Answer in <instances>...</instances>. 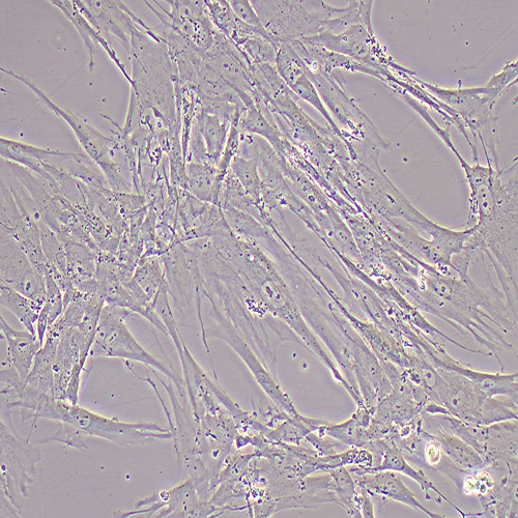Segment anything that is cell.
Listing matches in <instances>:
<instances>
[{"label":"cell","mask_w":518,"mask_h":518,"mask_svg":"<svg viewBox=\"0 0 518 518\" xmlns=\"http://www.w3.org/2000/svg\"><path fill=\"white\" fill-rule=\"evenodd\" d=\"M132 311L105 304L102 309L90 358H114L135 361L159 370L177 385L182 398H186L185 381L177 372L143 349L126 326ZM188 397V396H187Z\"/></svg>","instance_id":"4"},{"label":"cell","mask_w":518,"mask_h":518,"mask_svg":"<svg viewBox=\"0 0 518 518\" xmlns=\"http://www.w3.org/2000/svg\"><path fill=\"white\" fill-rule=\"evenodd\" d=\"M517 420L486 425V438L481 457L489 468L503 462L507 468H517Z\"/></svg>","instance_id":"12"},{"label":"cell","mask_w":518,"mask_h":518,"mask_svg":"<svg viewBox=\"0 0 518 518\" xmlns=\"http://www.w3.org/2000/svg\"><path fill=\"white\" fill-rule=\"evenodd\" d=\"M364 449L368 450L373 456V466L367 469L354 468L351 473H374L380 471H392L404 474L413 480L417 481L425 494V500H433L430 496V491H434L440 498L449 503L460 515L467 517V513L460 510L458 506L451 502L444 496L436 487L433 481H430L427 476L421 471L416 470L407 462V458L396 445L388 440L382 439L368 443Z\"/></svg>","instance_id":"9"},{"label":"cell","mask_w":518,"mask_h":518,"mask_svg":"<svg viewBox=\"0 0 518 518\" xmlns=\"http://www.w3.org/2000/svg\"><path fill=\"white\" fill-rule=\"evenodd\" d=\"M509 475L492 491L479 499L484 511L467 513V517H517V468L508 469Z\"/></svg>","instance_id":"15"},{"label":"cell","mask_w":518,"mask_h":518,"mask_svg":"<svg viewBox=\"0 0 518 518\" xmlns=\"http://www.w3.org/2000/svg\"><path fill=\"white\" fill-rule=\"evenodd\" d=\"M238 47L252 66L261 64L275 66L278 48L270 39L255 36Z\"/></svg>","instance_id":"25"},{"label":"cell","mask_w":518,"mask_h":518,"mask_svg":"<svg viewBox=\"0 0 518 518\" xmlns=\"http://www.w3.org/2000/svg\"><path fill=\"white\" fill-rule=\"evenodd\" d=\"M332 476V491L337 497V505L341 506L349 515L361 517L356 503L357 486L347 467H340L329 472Z\"/></svg>","instance_id":"23"},{"label":"cell","mask_w":518,"mask_h":518,"mask_svg":"<svg viewBox=\"0 0 518 518\" xmlns=\"http://www.w3.org/2000/svg\"><path fill=\"white\" fill-rule=\"evenodd\" d=\"M425 430L433 435L441 445L443 453L457 468L467 472L488 469L489 466L480 454L450 431L433 424H424Z\"/></svg>","instance_id":"14"},{"label":"cell","mask_w":518,"mask_h":518,"mask_svg":"<svg viewBox=\"0 0 518 518\" xmlns=\"http://www.w3.org/2000/svg\"><path fill=\"white\" fill-rule=\"evenodd\" d=\"M228 3L240 21L251 27H264L261 19H259L256 11L252 7L251 2H248V0H232V2Z\"/></svg>","instance_id":"30"},{"label":"cell","mask_w":518,"mask_h":518,"mask_svg":"<svg viewBox=\"0 0 518 518\" xmlns=\"http://www.w3.org/2000/svg\"><path fill=\"white\" fill-rule=\"evenodd\" d=\"M290 89L299 99L308 102L315 109H318L322 113L323 117L328 121L331 130L343 140L338 125L327 111L318 90H316L315 85L310 80L307 73L299 78Z\"/></svg>","instance_id":"26"},{"label":"cell","mask_w":518,"mask_h":518,"mask_svg":"<svg viewBox=\"0 0 518 518\" xmlns=\"http://www.w3.org/2000/svg\"><path fill=\"white\" fill-rule=\"evenodd\" d=\"M0 142H2V158L4 160H11L22 165L32 160H39L53 164V158L65 157L68 155V153L43 150L6 138L0 139Z\"/></svg>","instance_id":"22"},{"label":"cell","mask_w":518,"mask_h":518,"mask_svg":"<svg viewBox=\"0 0 518 518\" xmlns=\"http://www.w3.org/2000/svg\"><path fill=\"white\" fill-rule=\"evenodd\" d=\"M266 32L278 47L325 32L326 24L345 13L324 2H251Z\"/></svg>","instance_id":"3"},{"label":"cell","mask_w":518,"mask_h":518,"mask_svg":"<svg viewBox=\"0 0 518 518\" xmlns=\"http://www.w3.org/2000/svg\"><path fill=\"white\" fill-rule=\"evenodd\" d=\"M257 163L254 160H248L241 157H236L230 165L234 175L240 181L247 194L259 206V201H262L265 185L262 184L257 172Z\"/></svg>","instance_id":"24"},{"label":"cell","mask_w":518,"mask_h":518,"mask_svg":"<svg viewBox=\"0 0 518 518\" xmlns=\"http://www.w3.org/2000/svg\"><path fill=\"white\" fill-rule=\"evenodd\" d=\"M60 339L59 335L47 332L43 347L35 358L30 376L25 380L26 385L42 393L52 394L54 363Z\"/></svg>","instance_id":"17"},{"label":"cell","mask_w":518,"mask_h":518,"mask_svg":"<svg viewBox=\"0 0 518 518\" xmlns=\"http://www.w3.org/2000/svg\"><path fill=\"white\" fill-rule=\"evenodd\" d=\"M4 283L21 295L44 304L47 296L45 275L32 263L20 242L2 230V270Z\"/></svg>","instance_id":"8"},{"label":"cell","mask_w":518,"mask_h":518,"mask_svg":"<svg viewBox=\"0 0 518 518\" xmlns=\"http://www.w3.org/2000/svg\"><path fill=\"white\" fill-rule=\"evenodd\" d=\"M188 188L198 200L212 204L217 167L208 164L189 163L187 166Z\"/></svg>","instance_id":"21"},{"label":"cell","mask_w":518,"mask_h":518,"mask_svg":"<svg viewBox=\"0 0 518 518\" xmlns=\"http://www.w3.org/2000/svg\"><path fill=\"white\" fill-rule=\"evenodd\" d=\"M357 488L366 493L379 508L387 506L389 500L405 504L415 510L424 512L431 518H441L444 515L437 514L426 509L416 495L402 483L401 479L392 471H380L374 473H351Z\"/></svg>","instance_id":"10"},{"label":"cell","mask_w":518,"mask_h":518,"mask_svg":"<svg viewBox=\"0 0 518 518\" xmlns=\"http://www.w3.org/2000/svg\"><path fill=\"white\" fill-rule=\"evenodd\" d=\"M210 517L219 516L220 511L210 501L200 499L192 478L180 483L170 491H162L151 498L139 500L135 509L114 513L112 517Z\"/></svg>","instance_id":"6"},{"label":"cell","mask_w":518,"mask_h":518,"mask_svg":"<svg viewBox=\"0 0 518 518\" xmlns=\"http://www.w3.org/2000/svg\"><path fill=\"white\" fill-rule=\"evenodd\" d=\"M211 314L214 316L216 325L210 330H206L203 333L204 343L208 354L210 349L208 347L207 337H216L226 341L246 362L248 367L257 379V382L261 384L264 390L269 394L278 408L287 414L292 416H298L299 413L294 406L293 400L287 395L278 383L272 378L271 374L262 366L261 362L255 357L254 353L251 352L248 342L239 334L234 325L226 318V316L219 311L216 307L212 306Z\"/></svg>","instance_id":"7"},{"label":"cell","mask_w":518,"mask_h":518,"mask_svg":"<svg viewBox=\"0 0 518 518\" xmlns=\"http://www.w3.org/2000/svg\"><path fill=\"white\" fill-rule=\"evenodd\" d=\"M196 110L195 118L206 143L209 163L217 167L224 152L232 124L204 112L200 107Z\"/></svg>","instance_id":"18"},{"label":"cell","mask_w":518,"mask_h":518,"mask_svg":"<svg viewBox=\"0 0 518 518\" xmlns=\"http://www.w3.org/2000/svg\"><path fill=\"white\" fill-rule=\"evenodd\" d=\"M13 412L2 407L0 422V492H2V517H23L20 498L27 499L30 486L37 474V465L42 462L40 449L33 445L30 437L22 439L11 419Z\"/></svg>","instance_id":"2"},{"label":"cell","mask_w":518,"mask_h":518,"mask_svg":"<svg viewBox=\"0 0 518 518\" xmlns=\"http://www.w3.org/2000/svg\"><path fill=\"white\" fill-rule=\"evenodd\" d=\"M0 304L11 310L26 330L37 335L36 326L44 304L21 295L4 283H0Z\"/></svg>","instance_id":"19"},{"label":"cell","mask_w":518,"mask_h":518,"mask_svg":"<svg viewBox=\"0 0 518 518\" xmlns=\"http://www.w3.org/2000/svg\"><path fill=\"white\" fill-rule=\"evenodd\" d=\"M57 429L53 435L45 439L42 443L57 442L66 445L67 447L78 449L82 452H90L88 445H86V436L78 428L63 422H55Z\"/></svg>","instance_id":"28"},{"label":"cell","mask_w":518,"mask_h":518,"mask_svg":"<svg viewBox=\"0 0 518 518\" xmlns=\"http://www.w3.org/2000/svg\"><path fill=\"white\" fill-rule=\"evenodd\" d=\"M21 418L63 422L78 428L86 437H96L123 446L150 445L172 439L169 428L156 423H126L83 409L71 402L54 398L35 389L28 390L19 401Z\"/></svg>","instance_id":"1"},{"label":"cell","mask_w":518,"mask_h":518,"mask_svg":"<svg viewBox=\"0 0 518 518\" xmlns=\"http://www.w3.org/2000/svg\"><path fill=\"white\" fill-rule=\"evenodd\" d=\"M51 3L52 5L59 7L66 14L69 20L76 26L77 31L83 39L86 47H88L89 49L91 71H93L95 68L94 56L96 51V44H101L110 56V59L115 63V65H117L121 69L126 78L133 84L132 79L126 72L125 67L120 62V59L117 56V54H115V52L111 49L108 41L95 30V28L88 20L85 19V17L80 13L77 6L75 5V2Z\"/></svg>","instance_id":"16"},{"label":"cell","mask_w":518,"mask_h":518,"mask_svg":"<svg viewBox=\"0 0 518 518\" xmlns=\"http://www.w3.org/2000/svg\"><path fill=\"white\" fill-rule=\"evenodd\" d=\"M239 128L243 134L264 137L279 154L283 153L285 138L282 136V132L267 120L262 111L255 106L254 102L246 106Z\"/></svg>","instance_id":"20"},{"label":"cell","mask_w":518,"mask_h":518,"mask_svg":"<svg viewBox=\"0 0 518 518\" xmlns=\"http://www.w3.org/2000/svg\"><path fill=\"white\" fill-rule=\"evenodd\" d=\"M205 4L210 19L217 27L218 32L228 40H232L236 31L238 18L232 8H230L229 3L224 2V0H219V2H205Z\"/></svg>","instance_id":"27"},{"label":"cell","mask_w":518,"mask_h":518,"mask_svg":"<svg viewBox=\"0 0 518 518\" xmlns=\"http://www.w3.org/2000/svg\"><path fill=\"white\" fill-rule=\"evenodd\" d=\"M518 64L511 62L507 64L501 73L495 75L485 85V88L500 99V97L517 81Z\"/></svg>","instance_id":"29"},{"label":"cell","mask_w":518,"mask_h":518,"mask_svg":"<svg viewBox=\"0 0 518 518\" xmlns=\"http://www.w3.org/2000/svg\"><path fill=\"white\" fill-rule=\"evenodd\" d=\"M2 72H5L24 82L28 88L37 94L43 104L48 106L57 115H60V117L71 126L84 152L88 154L91 159L95 161L96 164L103 170L113 190L122 192L130 191V185L121 176L118 165L113 162L111 157L112 140L110 138L105 137L84 119L78 118L75 113L57 107L30 80H27L26 78L16 75L13 72L7 71L3 68Z\"/></svg>","instance_id":"5"},{"label":"cell","mask_w":518,"mask_h":518,"mask_svg":"<svg viewBox=\"0 0 518 518\" xmlns=\"http://www.w3.org/2000/svg\"><path fill=\"white\" fill-rule=\"evenodd\" d=\"M429 360L431 363L438 367L450 369L459 374H462V376L472 381L487 396H506L509 400L517 404V373L491 374L473 370L451 358L444 350V348L431 353Z\"/></svg>","instance_id":"11"},{"label":"cell","mask_w":518,"mask_h":518,"mask_svg":"<svg viewBox=\"0 0 518 518\" xmlns=\"http://www.w3.org/2000/svg\"><path fill=\"white\" fill-rule=\"evenodd\" d=\"M2 338L6 340L9 361L19 372L20 377L26 380L32 371L35 358L43 345L38 336L28 330L13 329L3 318H0Z\"/></svg>","instance_id":"13"}]
</instances>
